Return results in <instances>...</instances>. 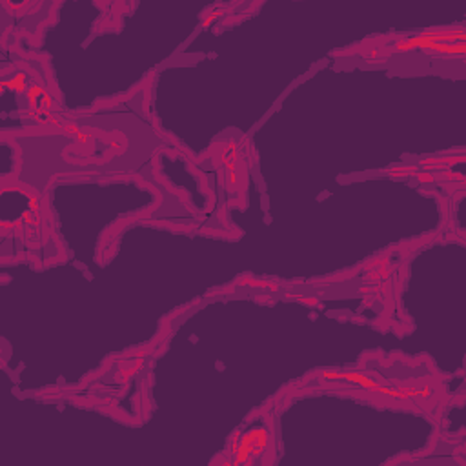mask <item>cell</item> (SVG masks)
<instances>
[{"label":"cell","mask_w":466,"mask_h":466,"mask_svg":"<svg viewBox=\"0 0 466 466\" xmlns=\"http://www.w3.org/2000/svg\"><path fill=\"white\" fill-rule=\"evenodd\" d=\"M270 445V436L268 432L261 426L250 428L242 438H239L237 445L233 447V462L237 464H246V462H254L257 457L264 455Z\"/></svg>","instance_id":"obj_1"}]
</instances>
